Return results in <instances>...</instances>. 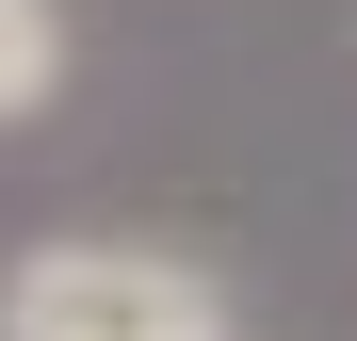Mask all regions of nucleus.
I'll list each match as a JSON object with an SVG mask.
<instances>
[{
  "instance_id": "obj_2",
  "label": "nucleus",
  "mask_w": 357,
  "mask_h": 341,
  "mask_svg": "<svg viewBox=\"0 0 357 341\" xmlns=\"http://www.w3.org/2000/svg\"><path fill=\"white\" fill-rule=\"evenodd\" d=\"M49 98H66V0H0V130H33Z\"/></svg>"
},
{
  "instance_id": "obj_1",
  "label": "nucleus",
  "mask_w": 357,
  "mask_h": 341,
  "mask_svg": "<svg viewBox=\"0 0 357 341\" xmlns=\"http://www.w3.org/2000/svg\"><path fill=\"white\" fill-rule=\"evenodd\" d=\"M0 341H244V309L162 244H33L0 276Z\"/></svg>"
}]
</instances>
